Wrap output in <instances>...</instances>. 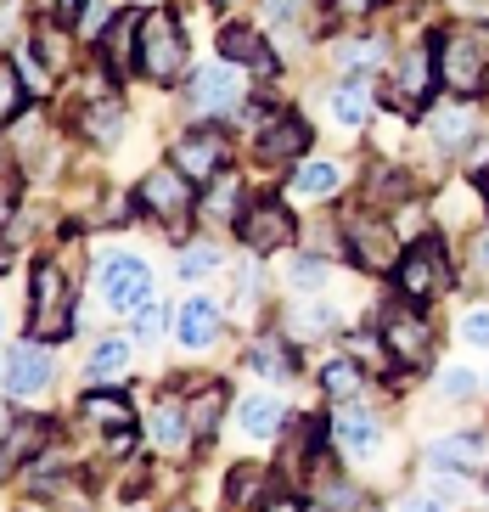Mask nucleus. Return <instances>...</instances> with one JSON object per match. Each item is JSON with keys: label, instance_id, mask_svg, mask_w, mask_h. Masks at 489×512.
I'll return each instance as SVG.
<instances>
[{"label": "nucleus", "instance_id": "nucleus-1", "mask_svg": "<svg viewBox=\"0 0 489 512\" xmlns=\"http://www.w3.org/2000/svg\"><path fill=\"white\" fill-rule=\"evenodd\" d=\"M433 62H439L445 91L478 96L489 85V34L484 29H450V34H439V40H433Z\"/></svg>", "mask_w": 489, "mask_h": 512}, {"label": "nucleus", "instance_id": "nucleus-2", "mask_svg": "<svg viewBox=\"0 0 489 512\" xmlns=\"http://www.w3.org/2000/svg\"><path fill=\"white\" fill-rule=\"evenodd\" d=\"M29 332L40 344H62L74 332V293H68V276H62L57 259H40L29 282Z\"/></svg>", "mask_w": 489, "mask_h": 512}, {"label": "nucleus", "instance_id": "nucleus-3", "mask_svg": "<svg viewBox=\"0 0 489 512\" xmlns=\"http://www.w3.org/2000/svg\"><path fill=\"white\" fill-rule=\"evenodd\" d=\"M141 74L147 79H180L186 74V34L169 12L141 17Z\"/></svg>", "mask_w": 489, "mask_h": 512}, {"label": "nucleus", "instance_id": "nucleus-4", "mask_svg": "<svg viewBox=\"0 0 489 512\" xmlns=\"http://www.w3.org/2000/svg\"><path fill=\"white\" fill-rule=\"evenodd\" d=\"M400 293L411 304H428V299H439L445 293V282H450V259H445V248L439 242H416V248H405L400 254Z\"/></svg>", "mask_w": 489, "mask_h": 512}, {"label": "nucleus", "instance_id": "nucleus-5", "mask_svg": "<svg viewBox=\"0 0 489 512\" xmlns=\"http://www.w3.org/2000/svg\"><path fill=\"white\" fill-rule=\"evenodd\" d=\"M135 203L152 214V220H163V226H180L186 214H192V181L180 175L175 164H158L141 181V192H135Z\"/></svg>", "mask_w": 489, "mask_h": 512}, {"label": "nucleus", "instance_id": "nucleus-6", "mask_svg": "<svg viewBox=\"0 0 489 512\" xmlns=\"http://www.w3.org/2000/svg\"><path fill=\"white\" fill-rule=\"evenodd\" d=\"M388 344V355L400 366H428V355H433V332H428V321L416 316V304L405 299V304H394L383 316V332H377Z\"/></svg>", "mask_w": 489, "mask_h": 512}, {"label": "nucleus", "instance_id": "nucleus-7", "mask_svg": "<svg viewBox=\"0 0 489 512\" xmlns=\"http://www.w3.org/2000/svg\"><path fill=\"white\" fill-rule=\"evenodd\" d=\"M242 242H248L253 254H276V248H293L298 226H293V214H287V203H276V197H265V203H253L248 214L237 220Z\"/></svg>", "mask_w": 489, "mask_h": 512}, {"label": "nucleus", "instance_id": "nucleus-8", "mask_svg": "<svg viewBox=\"0 0 489 512\" xmlns=\"http://www.w3.org/2000/svg\"><path fill=\"white\" fill-rule=\"evenodd\" d=\"M225 158H231V147H225V136L214 124L186 130V136L175 141V169L186 181H214V175H225Z\"/></svg>", "mask_w": 489, "mask_h": 512}, {"label": "nucleus", "instance_id": "nucleus-9", "mask_svg": "<svg viewBox=\"0 0 489 512\" xmlns=\"http://www.w3.org/2000/svg\"><path fill=\"white\" fill-rule=\"evenodd\" d=\"M102 293H107V310H141V304H152V271L147 259H113L102 271Z\"/></svg>", "mask_w": 489, "mask_h": 512}, {"label": "nucleus", "instance_id": "nucleus-10", "mask_svg": "<svg viewBox=\"0 0 489 512\" xmlns=\"http://www.w3.org/2000/svg\"><path fill=\"white\" fill-rule=\"evenodd\" d=\"M349 254H355L360 271H400V237L383 226V220H355L349 226Z\"/></svg>", "mask_w": 489, "mask_h": 512}, {"label": "nucleus", "instance_id": "nucleus-11", "mask_svg": "<svg viewBox=\"0 0 489 512\" xmlns=\"http://www.w3.org/2000/svg\"><path fill=\"white\" fill-rule=\"evenodd\" d=\"M130 57H141V17L119 12V17H107V29L96 34V62L113 79H124L130 74Z\"/></svg>", "mask_w": 489, "mask_h": 512}, {"label": "nucleus", "instance_id": "nucleus-12", "mask_svg": "<svg viewBox=\"0 0 489 512\" xmlns=\"http://www.w3.org/2000/svg\"><path fill=\"white\" fill-rule=\"evenodd\" d=\"M304 147H310V124L293 119V113H282V119H270L265 130H259V141H253V152H259V164H293V158H304Z\"/></svg>", "mask_w": 489, "mask_h": 512}, {"label": "nucleus", "instance_id": "nucleus-13", "mask_svg": "<svg viewBox=\"0 0 489 512\" xmlns=\"http://www.w3.org/2000/svg\"><path fill=\"white\" fill-rule=\"evenodd\" d=\"M51 377H57L51 349H40V344L12 349V361H6V389L12 394H40V389H51Z\"/></svg>", "mask_w": 489, "mask_h": 512}, {"label": "nucleus", "instance_id": "nucleus-14", "mask_svg": "<svg viewBox=\"0 0 489 512\" xmlns=\"http://www.w3.org/2000/svg\"><path fill=\"white\" fill-rule=\"evenodd\" d=\"M237 102H242L237 62H214V68H203V79H197V107H203V113H231Z\"/></svg>", "mask_w": 489, "mask_h": 512}, {"label": "nucleus", "instance_id": "nucleus-15", "mask_svg": "<svg viewBox=\"0 0 489 512\" xmlns=\"http://www.w3.org/2000/svg\"><path fill=\"white\" fill-rule=\"evenodd\" d=\"M220 57L225 62H253L259 74H276V51L259 40L253 23H231V29H220Z\"/></svg>", "mask_w": 489, "mask_h": 512}, {"label": "nucleus", "instance_id": "nucleus-16", "mask_svg": "<svg viewBox=\"0 0 489 512\" xmlns=\"http://www.w3.org/2000/svg\"><path fill=\"white\" fill-rule=\"evenodd\" d=\"M175 338L186 349H203L220 338V304L214 299H186L180 304V316H175Z\"/></svg>", "mask_w": 489, "mask_h": 512}, {"label": "nucleus", "instance_id": "nucleus-17", "mask_svg": "<svg viewBox=\"0 0 489 512\" xmlns=\"http://www.w3.org/2000/svg\"><path fill=\"white\" fill-rule=\"evenodd\" d=\"M433 79H439V62H433V46H416V51H405V68H400V79H394V102H411V107H422L428 102V91H433Z\"/></svg>", "mask_w": 489, "mask_h": 512}, {"label": "nucleus", "instance_id": "nucleus-18", "mask_svg": "<svg viewBox=\"0 0 489 512\" xmlns=\"http://www.w3.org/2000/svg\"><path fill=\"white\" fill-rule=\"evenodd\" d=\"M34 57H40V68H51V74H68V68H74L68 23H51V17H45L40 29H34Z\"/></svg>", "mask_w": 489, "mask_h": 512}, {"label": "nucleus", "instance_id": "nucleus-19", "mask_svg": "<svg viewBox=\"0 0 489 512\" xmlns=\"http://www.w3.org/2000/svg\"><path fill=\"white\" fill-rule=\"evenodd\" d=\"M287 422V406L276 400V394H253V400H242V434L248 439H276Z\"/></svg>", "mask_w": 489, "mask_h": 512}, {"label": "nucleus", "instance_id": "nucleus-20", "mask_svg": "<svg viewBox=\"0 0 489 512\" xmlns=\"http://www.w3.org/2000/svg\"><path fill=\"white\" fill-rule=\"evenodd\" d=\"M332 439H338L349 456H371V451H377V422H371L366 411L349 406V411H338V417H332Z\"/></svg>", "mask_w": 489, "mask_h": 512}, {"label": "nucleus", "instance_id": "nucleus-21", "mask_svg": "<svg viewBox=\"0 0 489 512\" xmlns=\"http://www.w3.org/2000/svg\"><path fill=\"white\" fill-rule=\"evenodd\" d=\"M79 411H85L90 422H102V428H113V434H124V428H135V411H130V400H119L113 389H90L85 400H79Z\"/></svg>", "mask_w": 489, "mask_h": 512}, {"label": "nucleus", "instance_id": "nucleus-22", "mask_svg": "<svg viewBox=\"0 0 489 512\" xmlns=\"http://www.w3.org/2000/svg\"><path fill=\"white\" fill-rule=\"evenodd\" d=\"M152 439H158L163 451H186V439H192V417L180 400H163L158 417H152Z\"/></svg>", "mask_w": 489, "mask_h": 512}, {"label": "nucleus", "instance_id": "nucleus-23", "mask_svg": "<svg viewBox=\"0 0 489 512\" xmlns=\"http://www.w3.org/2000/svg\"><path fill=\"white\" fill-rule=\"evenodd\" d=\"M79 130H85L90 141H119L124 107L113 102V96H102V102H85V113H79Z\"/></svg>", "mask_w": 489, "mask_h": 512}, {"label": "nucleus", "instance_id": "nucleus-24", "mask_svg": "<svg viewBox=\"0 0 489 512\" xmlns=\"http://www.w3.org/2000/svg\"><path fill=\"white\" fill-rule=\"evenodd\" d=\"M338 186H343V175L332 164H321V158H304L293 169V197H332Z\"/></svg>", "mask_w": 489, "mask_h": 512}, {"label": "nucleus", "instance_id": "nucleus-25", "mask_svg": "<svg viewBox=\"0 0 489 512\" xmlns=\"http://www.w3.org/2000/svg\"><path fill=\"white\" fill-rule=\"evenodd\" d=\"M119 372H130V338H102L90 349V383H113Z\"/></svg>", "mask_w": 489, "mask_h": 512}, {"label": "nucleus", "instance_id": "nucleus-26", "mask_svg": "<svg viewBox=\"0 0 489 512\" xmlns=\"http://www.w3.org/2000/svg\"><path fill=\"white\" fill-rule=\"evenodd\" d=\"M225 383H208V389H197V400L186 406V417H192V434H214V422H220V411H225Z\"/></svg>", "mask_w": 489, "mask_h": 512}, {"label": "nucleus", "instance_id": "nucleus-27", "mask_svg": "<svg viewBox=\"0 0 489 512\" xmlns=\"http://www.w3.org/2000/svg\"><path fill=\"white\" fill-rule=\"evenodd\" d=\"M45 439H51V422H12L6 428V462H29Z\"/></svg>", "mask_w": 489, "mask_h": 512}, {"label": "nucleus", "instance_id": "nucleus-28", "mask_svg": "<svg viewBox=\"0 0 489 512\" xmlns=\"http://www.w3.org/2000/svg\"><path fill=\"white\" fill-rule=\"evenodd\" d=\"M433 462H439V467H478V462H484V439H478V434L439 439V445H433Z\"/></svg>", "mask_w": 489, "mask_h": 512}, {"label": "nucleus", "instance_id": "nucleus-29", "mask_svg": "<svg viewBox=\"0 0 489 512\" xmlns=\"http://www.w3.org/2000/svg\"><path fill=\"white\" fill-rule=\"evenodd\" d=\"M237 197H242V181L225 169L220 181H214V192L203 197V214H208V220H220V226H225V220H242V214H237Z\"/></svg>", "mask_w": 489, "mask_h": 512}, {"label": "nucleus", "instance_id": "nucleus-30", "mask_svg": "<svg viewBox=\"0 0 489 512\" xmlns=\"http://www.w3.org/2000/svg\"><path fill=\"white\" fill-rule=\"evenodd\" d=\"M23 102H29V85L17 74V62H0V130L23 113Z\"/></svg>", "mask_w": 489, "mask_h": 512}, {"label": "nucleus", "instance_id": "nucleus-31", "mask_svg": "<svg viewBox=\"0 0 489 512\" xmlns=\"http://www.w3.org/2000/svg\"><path fill=\"white\" fill-rule=\"evenodd\" d=\"M467 136H473V113L467 107H439L433 113V141L439 147H461Z\"/></svg>", "mask_w": 489, "mask_h": 512}, {"label": "nucleus", "instance_id": "nucleus-32", "mask_svg": "<svg viewBox=\"0 0 489 512\" xmlns=\"http://www.w3.org/2000/svg\"><path fill=\"white\" fill-rule=\"evenodd\" d=\"M321 383H326V394H332V400H355V394L366 389V372H360L355 361H332L321 372Z\"/></svg>", "mask_w": 489, "mask_h": 512}, {"label": "nucleus", "instance_id": "nucleus-33", "mask_svg": "<svg viewBox=\"0 0 489 512\" xmlns=\"http://www.w3.org/2000/svg\"><path fill=\"white\" fill-rule=\"evenodd\" d=\"M332 113H338L343 124H366L371 119V91L360 85V79H355V85H343V91L332 96Z\"/></svg>", "mask_w": 489, "mask_h": 512}, {"label": "nucleus", "instance_id": "nucleus-34", "mask_svg": "<svg viewBox=\"0 0 489 512\" xmlns=\"http://www.w3.org/2000/svg\"><path fill=\"white\" fill-rule=\"evenodd\" d=\"M253 366H259V372H270V377H282L293 361H287L282 338H259V344H253Z\"/></svg>", "mask_w": 489, "mask_h": 512}, {"label": "nucleus", "instance_id": "nucleus-35", "mask_svg": "<svg viewBox=\"0 0 489 512\" xmlns=\"http://www.w3.org/2000/svg\"><path fill=\"white\" fill-rule=\"evenodd\" d=\"M220 265V248H208V242H192L186 254H180V276H208Z\"/></svg>", "mask_w": 489, "mask_h": 512}, {"label": "nucleus", "instance_id": "nucleus-36", "mask_svg": "<svg viewBox=\"0 0 489 512\" xmlns=\"http://www.w3.org/2000/svg\"><path fill=\"white\" fill-rule=\"evenodd\" d=\"M265 490V467H237L231 473V501H253Z\"/></svg>", "mask_w": 489, "mask_h": 512}, {"label": "nucleus", "instance_id": "nucleus-37", "mask_svg": "<svg viewBox=\"0 0 489 512\" xmlns=\"http://www.w3.org/2000/svg\"><path fill=\"white\" fill-rule=\"evenodd\" d=\"M90 0H34V12L51 17V23H74V17H85Z\"/></svg>", "mask_w": 489, "mask_h": 512}, {"label": "nucleus", "instance_id": "nucleus-38", "mask_svg": "<svg viewBox=\"0 0 489 512\" xmlns=\"http://www.w3.org/2000/svg\"><path fill=\"white\" fill-rule=\"evenodd\" d=\"M377 40H355V46H343V68H366V62H377Z\"/></svg>", "mask_w": 489, "mask_h": 512}, {"label": "nucleus", "instance_id": "nucleus-39", "mask_svg": "<svg viewBox=\"0 0 489 512\" xmlns=\"http://www.w3.org/2000/svg\"><path fill=\"white\" fill-rule=\"evenodd\" d=\"M461 332H467V344L489 349V310H473V316L461 321Z\"/></svg>", "mask_w": 489, "mask_h": 512}, {"label": "nucleus", "instance_id": "nucleus-40", "mask_svg": "<svg viewBox=\"0 0 489 512\" xmlns=\"http://www.w3.org/2000/svg\"><path fill=\"white\" fill-rule=\"evenodd\" d=\"M473 383H478V377L461 372V366H450V372H445V394H450V400H467V394H473Z\"/></svg>", "mask_w": 489, "mask_h": 512}, {"label": "nucleus", "instance_id": "nucleus-41", "mask_svg": "<svg viewBox=\"0 0 489 512\" xmlns=\"http://www.w3.org/2000/svg\"><path fill=\"white\" fill-rule=\"evenodd\" d=\"M383 0H332V17L338 23H349V17H366V12H377Z\"/></svg>", "mask_w": 489, "mask_h": 512}, {"label": "nucleus", "instance_id": "nucleus-42", "mask_svg": "<svg viewBox=\"0 0 489 512\" xmlns=\"http://www.w3.org/2000/svg\"><path fill=\"white\" fill-rule=\"evenodd\" d=\"M158 327H163V310L158 304H141V310H135V332H141V338H158Z\"/></svg>", "mask_w": 489, "mask_h": 512}, {"label": "nucleus", "instance_id": "nucleus-43", "mask_svg": "<svg viewBox=\"0 0 489 512\" xmlns=\"http://www.w3.org/2000/svg\"><path fill=\"white\" fill-rule=\"evenodd\" d=\"M321 276H326L321 259H298V265H293V282H321Z\"/></svg>", "mask_w": 489, "mask_h": 512}, {"label": "nucleus", "instance_id": "nucleus-44", "mask_svg": "<svg viewBox=\"0 0 489 512\" xmlns=\"http://www.w3.org/2000/svg\"><path fill=\"white\" fill-rule=\"evenodd\" d=\"M400 512H445V501H433V496H411Z\"/></svg>", "mask_w": 489, "mask_h": 512}, {"label": "nucleus", "instance_id": "nucleus-45", "mask_svg": "<svg viewBox=\"0 0 489 512\" xmlns=\"http://www.w3.org/2000/svg\"><path fill=\"white\" fill-rule=\"evenodd\" d=\"M478 265L489 271V231H484V242H478Z\"/></svg>", "mask_w": 489, "mask_h": 512}, {"label": "nucleus", "instance_id": "nucleus-46", "mask_svg": "<svg viewBox=\"0 0 489 512\" xmlns=\"http://www.w3.org/2000/svg\"><path fill=\"white\" fill-rule=\"evenodd\" d=\"M6 214H12V203H6V186H0V226H6Z\"/></svg>", "mask_w": 489, "mask_h": 512}, {"label": "nucleus", "instance_id": "nucleus-47", "mask_svg": "<svg viewBox=\"0 0 489 512\" xmlns=\"http://www.w3.org/2000/svg\"><path fill=\"white\" fill-rule=\"evenodd\" d=\"M265 512H298V501H276V507H265Z\"/></svg>", "mask_w": 489, "mask_h": 512}, {"label": "nucleus", "instance_id": "nucleus-48", "mask_svg": "<svg viewBox=\"0 0 489 512\" xmlns=\"http://www.w3.org/2000/svg\"><path fill=\"white\" fill-rule=\"evenodd\" d=\"M6 428H12V422H6V411H0V439H6Z\"/></svg>", "mask_w": 489, "mask_h": 512}, {"label": "nucleus", "instance_id": "nucleus-49", "mask_svg": "<svg viewBox=\"0 0 489 512\" xmlns=\"http://www.w3.org/2000/svg\"><path fill=\"white\" fill-rule=\"evenodd\" d=\"M220 6H231V0H220Z\"/></svg>", "mask_w": 489, "mask_h": 512}]
</instances>
